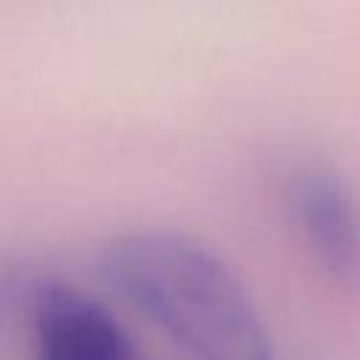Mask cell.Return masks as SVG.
Segmentation results:
<instances>
[{
    "instance_id": "cell-3",
    "label": "cell",
    "mask_w": 360,
    "mask_h": 360,
    "mask_svg": "<svg viewBox=\"0 0 360 360\" xmlns=\"http://www.w3.org/2000/svg\"><path fill=\"white\" fill-rule=\"evenodd\" d=\"M37 360H141L121 321L90 292L42 281L31 307Z\"/></svg>"
},
{
    "instance_id": "cell-2",
    "label": "cell",
    "mask_w": 360,
    "mask_h": 360,
    "mask_svg": "<svg viewBox=\"0 0 360 360\" xmlns=\"http://www.w3.org/2000/svg\"><path fill=\"white\" fill-rule=\"evenodd\" d=\"M284 208L312 262L360 290V200L352 186L323 166H307L287 177Z\"/></svg>"
},
{
    "instance_id": "cell-1",
    "label": "cell",
    "mask_w": 360,
    "mask_h": 360,
    "mask_svg": "<svg viewBox=\"0 0 360 360\" xmlns=\"http://www.w3.org/2000/svg\"><path fill=\"white\" fill-rule=\"evenodd\" d=\"M98 273L183 360H276L273 338L236 270L186 233H118L101 248Z\"/></svg>"
}]
</instances>
